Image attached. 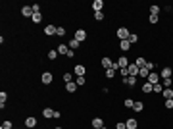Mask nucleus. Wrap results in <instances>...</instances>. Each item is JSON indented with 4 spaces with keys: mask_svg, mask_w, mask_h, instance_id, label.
Instances as JSON below:
<instances>
[{
    "mask_svg": "<svg viewBox=\"0 0 173 129\" xmlns=\"http://www.w3.org/2000/svg\"><path fill=\"white\" fill-rule=\"evenodd\" d=\"M129 35H131V31L127 29V27H119V29L115 31V37H117L119 41H127V39H129Z\"/></svg>",
    "mask_w": 173,
    "mask_h": 129,
    "instance_id": "f257e3e1",
    "label": "nucleus"
},
{
    "mask_svg": "<svg viewBox=\"0 0 173 129\" xmlns=\"http://www.w3.org/2000/svg\"><path fill=\"white\" fill-rule=\"evenodd\" d=\"M171 73H173V67L166 66L160 70V79H171Z\"/></svg>",
    "mask_w": 173,
    "mask_h": 129,
    "instance_id": "f03ea898",
    "label": "nucleus"
},
{
    "mask_svg": "<svg viewBox=\"0 0 173 129\" xmlns=\"http://www.w3.org/2000/svg\"><path fill=\"white\" fill-rule=\"evenodd\" d=\"M52 81H54V75H52L50 71H44V73L40 75V83H43V85H50Z\"/></svg>",
    "mask_w": 173,
    "mask_h": 129,
    "instance_id": "7ed1b4c3",
    "label": "nucleus"
},
{
    "mask_svg": "<svg viewBox=\"0 0 173 129\" xmlns=\"http://www.w3.org/2000/svg\"><path fill=\"white\" fill-rule=\"evenodd\" d=\"M23 123H25V127H27V129H33V127H37V125H39V122H37V118H35V116H27Z\"/></svg>",
    "mask_w": 173,
    "mask_h": 129,
    "instance_id": "20e7f679",
    "label": "nucleus"
},
{
    "mask_svg": "<svg viewBox=\"0 0 173 129\" xmlns=\"http://www.w3.org/2000/svg\"><path fill=\"white\" fill-rule=\"evenodd\" d=\"M85 73H86V67L83 66V64H77V66L73 67V75H77V77H83Z\"/></svg>",
    "mask_w": 173,
    "mask_h": 129,
    "instance_id": "39448f33",
    "label": "nucleus"
},
{
    "mask_svg": "<svg viewBox=\"0 0 173 129\" xmlns=\"http://www.w3.org/2000/svg\"><path fill=\"white\" fill-rule=\"evenodd\" d=\"M127 70H129V75L131 77H139V71H141V67L137 66V64H129V67H127Z\"/></svg>",
    "mask_w": 173,
    "mask_h": 129,
    "instance_id": "423d86ee",
    "label": "nucleus"
},
{
    "mask_svg": "<svg viewBox=\"0 0 173 129\" xmlns=\"http://www.w3.org/2000/svg\"><path fill=\"white\" fill-rule=\"evenodd\" d=\"M73 37H75L79 43H85V41H86V31H85V29H77Z\"/></svg>",
    "mask_w": 173,
    "mask_h": 129,
    "instance_id": "0eeeda50",
    "label": "nucleus"
},
{
    "mask_svg": "<svg viewBox=\"0 0 173 129\" xmlns=\"http://www.w3.org/2000/svg\"><path fill=\"white\" fill-rule=\"evenodd\" d=\"M146 81H148V83H152V85L160 83V73H158V71H150V75H148Z\"/></svg>",
    "mask_w": 173,
    "mask_h": 129,
    "instance_id": "6e6552de",
    "label": "nucleus"
},
{
    "mask_svg": "<svg viewBox=\"0 0 173 129\" xmlns=\"http://www.w3.org/2000/svg\"><path fill=\"white\" fill-rule=\"evenodd\" d=\"M21 15H23V18H33V15H35L33 6H23V8H21Z\"/></svg>",
    "mask_w": 173,
    "mask_h": 129,
    "instance_id": "1a4fd4ad",
    "label": "nucleus"
},
{
    "mask_svg": "<svg viewBox=\"0 0 173 129\" xmlns=\"http://www.w3.org/2000/svg\"><path fill=\"white\" fill-rule=\"evenodd\" d=\"M115 62H117V66H119V70H121V67H129V60H127V56H119L117 60H115Z\"/></svg>",
    "mask_w": 173,
    "mask_h": 129,
    "instance_id": "9d476101",
    "label": "nucleus"
},
{
    "mask_svg": "<svg viewBox=\"0 0 173 129\" xmlns=\"http://www.w3.org/2000/svg\"><path fill=\"white\" fill-rule=\"evenodd\" d=\"M56 31H58V27H56V25H52V23L44 27V35H48V37H54Z\"/></svg>",
    "mask_w": 173,
    "mask_h": 129,
    "instance_id": "9b49d317",
    "label": "nucleus"
},
{
    "mask_svg": "<svg viewBox=\"0 0 173 129\" xmlns=\"http://www.w3.org/2000/svg\"><path fill=\"white\" fill-rule=\"evenodd\" d=\"M125 125H127V129H137L139 127V119L137 118H129L125 122Z\"/></svg>",
    "mask_w": 173,
    "mask_h": 129,
    "instance_id": "f8f14e48",
    "label": "nucleus"
},
{
    "mask_svg": "<svg viewBox=\"0 0 173 129\" xmlns=\"http://www.w3.org/2000/svg\"><path fill=\"white\" fill-rule=\"evenodd\" d=\"M56 50H58V54H64V56H67V52L71 50V48H69L67 44H64V43H62V44H58V48H56Z\"/></svg>",
    "mask_w": 173,
    "mask_h": 129,
    "instance_id": "ddd939ff",
    "label": "nucleus"
},
{
    "mask_svg": "<svg viewBox=\"0 0 173 129\" xmlns=\"http://www.w3.org/2000/svg\"><path fill=\"white\" fill-rule=\"evenodd\" d=\"M100 64H102V67H106V70H110V67H112V58H108V56H104V58L100 60Z\"/></svg>",
    "mask_w": 173,
    "mask_h": 129,
    "instance_id": "4468645a",
    "label": "nucleus"
},
{
    "mask_svg": "<svg viewBox=\"0 0 173 129\" xmlns=\"http://www.w3.org/2000/svg\"><path fill=\"white\" fill-rule=\"evenodd\" d=\"M79 44H81V43L77 41L75 37H71V39H69V43H67V46L71 48V50H77V48H79Z\"/></svg>",
    "mask_w": 173,
    "mask_h": 129,
    "instance_id": "2eb2a0df",
    "label": "nucleus"
},
{
    "mask_svg": "<svg viewBox=\"0 0 173 129\" xmlns=\"http://www.w3.org/2000/svg\"><path fill=\"white\" fill-rule=\"evenodd\" d=\"M131 46H133V44H131L129 41H119V48H121L123 52H129V50H131Z\"/></svg>",
    "mask_w": 173,
    "mask_h": 129,
    "instance_id": "dca6fc26",
    "label": "nucleus"
},
{
    "mask_svg": "<svg viewBox=\"0 0 173 129\" xmlns=\"http://www.w3.org/2000/svg\"><path fill=\"white\" fill-rule=\"evenodd\" d=\"M152 87H154L152 83H148V81H142V92H144V95H150V92H152Z\"/></svg>",
    "mask_w": 173,
    "mask_h": 129,
    "instance_id": "f3484780",
    "label": "nucleus"
},
{
    "mask_svg": "<svg viewBox=\"0 0 173 129\" xmlns=\"http://www.w3.org/2000/svg\"><path fill=\"white\" fill-rule=\"evenodd\" d=\"M102 8H104V2H102V0H94L92 2V10L94 12H102Z\"/></svg>",
    "mask_w": 173,
    "mask_h": 129,
    "instance_id": "a211bd4d",
    "label": "nucleus"
},
{
    "mask_svg": "<svg viewBox=\"0 0 173 129\" xmlns=\"http://www.w3.org/2000/svg\"><path fill=\"white\" fill-rule=\"evenodd\" d=\"M123 83H125V85H129V87H135L137 85V77H123Z\"/></svg>",
    "mask_w": 173,
    "mask_h": 129,
    "instance_id": "6ab92c4d",
    "label": "nucleus"
},
{
    "mask_svg": "<svg viewBox=\"0 0 173 129\" xmlns=\"http://www.w3.org/2000/svg\"><path fill=\"white\" fill-rule=\"evenodd\" d=\"M77 91V83L71 81V83H65V92H75Z\"/></svg>",
    "mask_w": 173,
    "mask_h": 129,
    "instance_id": "aec40b11",
    "label": "nucleus"
},
{
    "mask_svg": "<svg viewBox=\"0 0 173 129\" xmlns=\"http://www.w3.org/2000/svg\"><path fill=\"white\" fill-rule=\"evenodd\" d=\"M90 123H92V127H96V129L104 127V119H102V118H94V119H92V122H90Z\"/></svg>",
    "mask_w": 173,
    "mask_h": 129,
    "instance_id": "412c9836",
    "label": "nucleus"
},
{
    "mask_svg": "<svg viewBox=\"0 0 173 129\" xmlns=\"http://www.w3.org/2000/svg\"><path fill=\"white\" fill-rule=\"evenodd\" d=\"M6 100H8V92L2 91L0 92V108H2V110H4V106H6Z\"/></svg>",
    "mask_w": 173,
    "mask_h": 129,
    "instance_id": "4be33fe9",
    "label": "nucleus"
},
{
    "mask_svg": "<svg viewBox=\"0 0 173 129\" xmlns=\"http://www.w3.org/2000/svg\"><path fill=\"white\" fill-rule=\"evenodd\" d=\"M43 118H46V119L54 118V110H52V108H44V110H43Z\"/></svg>",
    "mask_w": 173,
    "mask_h": 129,
    "instance_id": "5701e85b",
    "label": "nucleus"
},
{
    "mask_svg": "<svg viewBox=\"0 0 173 129\" xmlns=\"http://www.w3.org/2000/svg\"><path fill=\"white\" fill-rule=\"evenodd\" d=\"M148 10H150V15H158V14H160V10H162V8H160L158 4H152V6L148 8Z\"/></svg>",
    "mask_w": 173,
    "mask_h": 129,
    "instance_id": "b1692460",
    "label": "nucleus"
},
{
    "mask_svg": "<svg viewBox=\"0 0 173 129\" xmlns=\"http://www.w3.org/2000/svg\"><path fill=\"white\" fill-rule=\"evenodd\" d=\"M62 79H64V83H71L73 81V73L71 71H65V73L62 75Z\"/></svg>",
    "mask_w": 173,
    "mask_h": 129,
    "instance_id": "393cba45",
    "label": "nucleus"
},
{
    "mask_svg": "<svg viewBox=\"0 0 173 129\" xmlns=\"http://www.w3.org/2000/svg\"><path fill=\"white\" fill-rule=\"evenodd\" d=\"M133 110L139 114V112H142V110H144V104L141 102V100H135V106H133Z\"/></svg>",
    "mask_w": 173,
    "mask_h": 129,
    "instance_id": "a878e982",
    "label": "nucleus"
},
{
    "mask_svg": "<svg viewBox=\"0 0 173 129\" xmlns=\"http://www.w3.org/2000/svg\"><path fill=\"white\" fill-rule=\"evenodd\" d=\"M162 95H163V98H173V89L169 87V89H163V91H162Z\"/></svg>",
    "mask_w": 173,
    "mask_h": 129,
    "instance_id": "bb28decb",
    "label": "nucleus"
},
{
    "mask_svg": "<svg viewBox=\"0 0 173 129\" xmlns=\"http://www.w3.org/2000/svg\"><path fill=\"white\" fill-rule=\"evenodd\" d=\"M162 91H163V85H162V83H156V85L152 87V92H156V95H162Z\"/></svg>",
    "mask_w": 173,
    "mask_h": 129,
    "instance_id": "cd10ccee",
    "label": "nucleus"
},
{
    "mask_svg": "<svg viewBox=\"0 0 173 129\" xmlns=\"http://www.w3.org/2000/svg\"><path fill=\"white\" fill-rule=\"evenodd\" d=\"M135 64H137L139 67H144V66H146V60H144L142 56H137V58H135Z\"/></svg>",
    "mask_w": 173,
    "mask_h": 129,
    "instance_id": "c85d7f7f",
    "label": "nucleus"
},
{
    "mask_svg": "<svg viewBox=\"0 0 173 129\" xmlns=\"http://www.w3.org/2000/svg\"><path fill=\"white\" fill-rule=\"evenodd\" d=\"M123 106H125V108H133V106H135V100H133V98H129V96H127V98L123 100Z\"/></svg>",
    "mask_w": 173,
    "mask_h": 129,
    "instance_id": "c756f323",
    "label": "nucleus"
},
{
    "mask_svg": "<svg viewBox=\"0 0 173 129\" xmlns=\"http://www.w3.org/2000/svg\"><path fill=\"white\" fill-rule=\"evenodd\" d=\"M104 12H94V21H104Z\"/></svg>",
    "mask_w": 173,
    "mask_h": 129,
    "instance_id": "7c9ffc66",
    "label": "nucleus"
},
{
    "mask_svg": "<svg viewBox=\"0 0 173 129\" xmlns=\"http://www.w3.org/2000/svg\"><path fill=\"white\" fill-rule=\"evenodd\" d=\"M127 41H129L131 44H137V43H139V35H137V33H131V35H129V39H127Z\"/></svg>",
    "mask_w": 173,
    "mask_h": 129,
    "instance_id": "2f4dec72",
    "label": "nucleus"
},
{
    "mask_svg": "<svg viewBox=\"0 0 173 129\" xmlns=\"http://www.w3.org/2000/svg\"><path fill=\"white\" fill-rule=\"evenodd\" d=\"M104 75H106L108 79H112V81H114V77H115V70H112V67H110V70H106V71H104Z\"/></svg>",
    "mask_w": 173,
    "mask_h": 129,
    "instance_id": "473e14b6",
    "label": "nucleus"
},
{
    "mask_svg": "<svg viewBox=\"0 0 173 129\" xmlns=\"http://www.w3.org/2000/svg\"><path fill=\"white\" fill-rule=\"evenodd\" d=\"M31 21L35 23V25H37V23H40V21H43V14H35V15L31 18Z\"/></svg>",
    "mask_w": 173,
    "mask_h": 129,
    "instance_id": "72a5a7b5",
    "label": "nucleus"
},
{
    "mask_svg": "<svg viewBox=\"0 0 173 129\" xmlns=\"http://www.w3.org/2000/svg\"><path fill=\"white\" fill-rule=\"evenodd\" d=\"M75 83H77V87H83L85 83H86V79H85V75L83 77H75Z\"/></svg>",
    "mask_w": 173,
    "mask_h": 129,
    "instance_id": "f704fd0d",
    "label": "nucleus"
},
{
    "mask_svg": "<svg viewBox=\"0 0 173 129\" xmlns=\"http://www.w3.org/2000/svg\"><path fill=\"white\" fill-rule=\"evenodd\" d=\"M0 129H14V123H12L10 119H6V122L2 123V127H0Z\"/></svg>",
    "mask_w": 173,
    "mask_h": 129,
    "instance_id": "c9c22d12",
    "label": "nucleus"
},
{
    "mask_svg": "<svg viewBox=\"0 0 173 129\" xmlns=\"http://www.w3.org/2000/svg\"><path fill=\"white\" fill-rule=\"evenodd\" d=\"M162 85H163V89H169V87H173V81H171V79H163Z\"/></svg>",
    "mask_w": 173,
    "mask_h": 129,
    "instance_id": "e433bc0d",
    "label": "nucleus"
},
{
    "mask_svg": "<svg viewBox=\"0 0 173 129\" xmlns=\"http://www.w3.org/2000/svg\"><path fill=\"white\" fill-rule=\"evenodd\" d=\"M163 106H166L167 110H173V98H167L166 102H163Z\"/></svg>",
    "mask_w": 173,
    "mask_h": 129,
    "instance_id": "4c0bfd02",
    "label": "nucleus"
},
{
    "mask_svg": "<svg viewBox=\"0 0 173 129\" xmlns=\"http://www.w3.org/2000/svg\"><path fill=\"white\" fill-rule=\"evenodd\" d=\"M148 21H150L152 25H156V23L160 21V18H158V15H148Z\"/></svg>",
    "mask_w": 173,
    "mask_h": 129,
    "instance_id": "58836bf2",
    "label": "nucleus"
},
{
    "mask_svg": "<svg viewBox=\"0 0 173 129\" xmlns=\"http://www.w3.org/2000/svg\"><path fill=\"white\" fill-rule=\"evenodd\" d=\"M48 58H50V60H56L58 58V50H48Z\"/></svg>",
    "mask_w": 173,
    "mask_h": 129,
    "instance_id": "ea45409f",
    "label": "nucleus"
},
{
    "mask_svg": "<svg viewBox=\"0 0 173 129\" xmlns=\"http://www.w3.org/2000/svg\"><path fill=\"white\" fill-rule=\"evenodd\" d=\"M144 67H148L150 71H156V64L154 62H146V66H144Z\"/></svg>",
    "mask_w": 173,
    "mask_h": 129,
    "instance_id": "a19ab883",
    "label": "nucleus"
},
{
    "mask_svg": "<svg viewBox=\"0 0 173 129\" xmlns=\"http://www.w3.org/2000/svg\"><path fill=\"white\" fill-rule=\"evenodd\" d=\"M119 73H121V77H129V70H127V67H121Z\"/></svg>",
    "mask_w": 173,
    "mask_h": 129,
    "instance_id": "79ce46f5",
    "label": "nucleus"
},
{
    "mask_svg": "<svg viewBox=\"0 0 173 129\" xmlns=\"http://www.w3.org/2000/svg\"><path fill=\"white\" fill-rule=\"evenodd\" d=\"M65 35V29L64 27H58V31H56V37H64Z\"/></svg>",
    "mask_w": 173,
    "mask_h": 129,
    "instance_id": "37998d69",
    "label": "nucleus"
},
{
    "mask_svg": "<svg viewBox=\"0 0 173 129\" xmlns=\"http://www.w3.org/2000/svg\"><path fill=\"white\" fill-rule=\"evenodd\" d=\"M115 129H127L125 122H117V123H115Z\"/></svg>",
    "mask_w": 173,
    "mask_h": 129,
    "instance_id": "c03bdc74",
    "label": "nucleus"
},
{
    "mask_svg": "<svg viewBox=\"0 0 173 129\" xmlns=\"http://www.w3.org/2000/svg\"><path fill=\"white\" fill-rule=\"evenodd\" d=\"M31 6H33V12H35V14H40V6H39V4H31Z\"/></svg>",
    "mask_w": 173,
    "mask_h": 129,
    "instance_id": "a18cd8bd",
    "label": "nucleus"
},
{
    "mask_svg": "<svg viewBox=\"0 0 173 129\" xmlns=\"http://www.w3.org/2000/svg\"><path fill=\"white\" fill-rule=\"evenodd\" d=\"M54 129H64V127H54Z\"/></svg>",
    "mask_w": 173,
    "mask_h": 129,
    "instance_id": "49530a36",
    "label": "nucleus"
},
{
    "mask_svg": "<svg viewBox=\"0 0 173 129\" xmlns=\"http://www.w3.org/2000/svg\"><path fill=\"white\" fill-rule=\"evenodd\" d=\"M100 129H108V127H106V125H104V127H100Z\"/></svg>",
    "mask_w": 173,
    "mask_h": 129,
    "instance_id": "de8ad7c7",
    "label": "nucleus"
},
{
    "mask_svg": "<svg viewBox=\"0 0 173 129\" xmlns=\"http://www.w3.org/2000/svg\"><path fill=\"white\" fill-rule=\"evenodd\" d=\"M171 81H173V77H171Z\"/></svg>",
    "mask_w": 173,
    "mask_h": 129,
    "instance_id": "09e8293b",
    "label": "nucleus"
},
{
    "mask_svg": "<svg viewBox=\"0 0 173 129\" xmlns=\"http://www.w3.org/2000/svg\"><path fill=\"white\" fill-rule=\"evenodd\" d=\"M92 129H96V127H92Z\"/></svg>",
    "mask_w": 173,
    "mask_h": 129,
    "instance_id": "8fccbe9b",
    "label": "nucleus"
}]
</instances>
